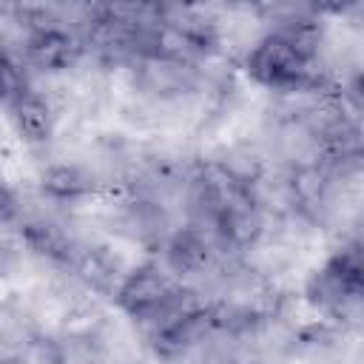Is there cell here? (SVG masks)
I'll use <instances>...</instances> for the list:
<instances>
[{
  "mask_svg": "<svg viewBox=\"0 0 364 364\" xmlns=\"http://www.w3.org/2000/svg\"><path fill=\"white\" fill-rule=\"evenodd\" d=\"M321 28L316 20L276 23L247 54V74L273 91H304L318 82Z\"/></svg>",
  "mask_w": 364,
  "mask_h": 364,
  "instance_id": "6da1fadb",
  "label": "cell"
},
{
  "mask_svg": "<svg viewBox=\"0 0 364 364\" xmlns=\"http://www.w3.org/2000/svg\"><path fill=\"white\" fill-rule=\"evenodd\" d=\"M114 299L131 321L145 327L148 336L176 321L179 316L199 310L196 296L188 287H182V282L171 270H159V267L131 270L119 282Z\"/></svg>",
  "mask_w": 364,
  "mask_h": 364,
  "instance_id": "7a4b0ae2",
  "label": "cell"
},
{
  "mask_svg": "<svg viewBox=\"0 0 364 364\" xmlns=\"http://www.w3.org/2000/svg\"><path fill=\"white\" fill-rule=\"evenodd\" d=\"M3 94H6V111L14 128L28 142H43L51 134V108L48 102L23 80V74L14 71L11 54L3 60Z\"/></svg>",
  "mask_w": 364,
  "mask_h": 364,
  "instance_id": "3957f363",
  "label": "cell"
},
{
  "mask_svg": "<svg viewBox=\"0 0 364 364\" xmlns=\"http://www.w3.org/2000/svg\"><path fill=\"white\" fill-rule=\"evenodd\" d=\"M82 46L80 40L54 20H37L23 31L20 63L34 65L40 71H65L77 63Z\"/></svg>",
  "mask_w": 364,
  "mask_h": 364,
  "instance_id": "277c9868",
  "label": "cell"
},
{
  "mask_svg": "<svg viewBox=\"0 0 364 364\" xmlns=\"http://www.w3.org/2000/svg\"><path fill=\"white\" fill-rule=\"evenodd\" d=\"M213 259V233L202 225H188L165 242V264L176 279L199 276Z\"/></svg>",
  "mask_w": 364,
  "mask_h": 364,
  "instance_id": "5b68a950",
  "label": "cell"
},
{
  "mask_svg": "<svg viewBox=\"0 0 364 364\" xmlns=\"http://www.w3.org/2000/svg\"><path fill=\"white\" fill-rule=\"evenodd\" d=\"M139 82L145 91L156 97H176L196 82V71L191 63L168 60V57H151L139 60Z\"/></svg>",
  "mask_w": 364,
  "mask_h": 364,
  "instance_id": "8992f818",
  "label": "cell"
},
{
  "mask_svg": "<svg viewBox=\"0 0 364 364\" xmlns=\"http://www.w3.org/2000/svg\"><path fill=\"white\" fill-rule=\"evenodd\" d=\"M43 188H48L54 196H80L94 188L91 176L77 165H57L43 176Z\"/></svg>",
  "mask_w": 364,
  "mask_h": 364,
  "instance_id": "52a82bcc",
  "label": "cell"
}]
</instances>
